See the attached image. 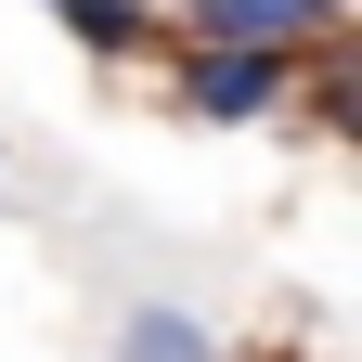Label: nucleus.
<instances>
[{"label":"nucleus","mask_w":362,"mask_h":362,"mask_svg":"<svg viewBox=\"0 0 362 362\" xmlns=\"http://www.w3.org/2000/svg\"><path fill=\"white\" fill-rule=\"evenodd\" d=\"M181 39H272V52H310V39H349V0H168Z\"/></svg>","instance_id":"2"},{"label":"nucleus","mask_w":362,"mask_h":362,"mask_svg":"<svg viewBox=\"0 0 362 362\" xmlns=\"http://www.w3.org/2000/svg\"><path fill=\"white\" fill-rule=\"evenodd\" d=\"M52 26L78 39L90 65H129V52H156V0H52Z\"/></svg>","instance_id":"3"},{"label":"nucleus","mask_w":362,"mask_h":362,"mask_svg":"<svg viewBox=\"0 0 362 362\" xmlns=\"http://www.w3.org/2000/svg\"><path fill=\"white\" fill-rule=\"evenodd\" d=\"M117 349H129V362H207V324H194V310H156V298H143V310L117 324Z\"/></svg>","instance_id":"4"},{"label":"nucleus","mask_w":362,"mask_h":362,"mask_svg":"<svg viewBox=\"0 0 362 362\" xmlns=\"http://www.w3.org/2000/svg\"><path fill=\"white\" fill-rule=\"evenodd\" d=\"M168 78H181V117H207V129H259V117L298 90V52H272V39H181Z\"/></svg>","instance_id":"1"}]
</instances>
